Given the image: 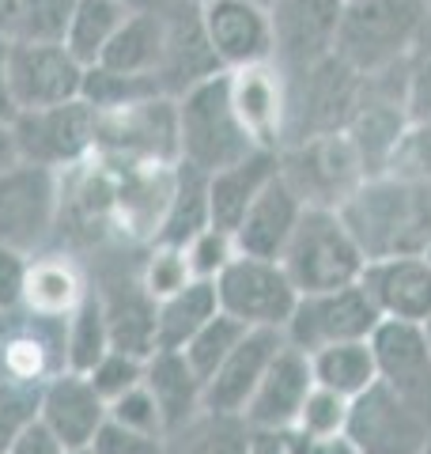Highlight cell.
<instances>
[{"label": "cell", "instance_id": "1", "mask_svg": "<svg viewBox=\"0 0 431 454\" xmlns=\"http://www.w3.org/2000/svg\"><path fill=\"white\" fill-rule=\"evenodd\" d=\"M367 262L424 254L431 239V182L397 175L364 178L337 208Z\"/></svg>", "mask_w": 431, "mask_h": 454}, {"label": "cell", "instance_id": "2", "mask_svg": "<svg viewBox=\"0 0 431 454\" xmlns=\"http://www.w3.org/2000/svg\"><path fill=\"white\" fill-rule=\"evenodd\" d=\"M427 12V0H344L333 53L359 76L394 68L416 53Z\"/></svg>", "mask_w": 431, "mask_h": 454}, {"label": "cell", "instance_id": "3", "mask_svg": "<svg viewBox=\"0 0 431 454\" xmlns=\"http://www.w3.org/2000/svg\"><path fill=\"white\" fill-rule=\"evenodd\" d=\"M178 133H182V160L200 167L205 175L257 152V145L242 129L235 114L227 73H216L178 95Z\"/></svg>", "mask_w": 431, "mask_h": 454}, {"label": "cell", "instance_id": "4", "mask_svg": "<svg viewBox=\"0 0 431 454\" xmlns=\"http://www.w3.org/2000/svg\"><path fill=\"white\" fill-rule=\"evenodd\" d=\"M280 265L303 295L356 284L364 277L367 258L337 208H303V216H299L295 231L280 254Z\"/></svg>", "mask_w": 431, "mask_h": 454}, {"label": "cell", "instance_id": "5", "mask_svg": "<svg viewBox=\"0 0 431 454\" xmlns=\"http://www.w3.org/2000/svg\"><path fill=\"white\" fill-rule=\"evenodd\" d=\"M364 76L337 53L322 57L318 65L287 76V133L284 148L310 137L344 133L359 106Z\"/></svg>", "mask_w": 431, "mask_h": 454}, {"label": "cell", "instance_id": "6", "mask_svg": "<svg viewBox=\"0 0 431 454\" xmlns=\"http://www.w3.org/2000/svg\"><path fill=\"white\" fill-rule=\"evenodd\" d=\"M98 155L125 163H160L175 167L182 160V133H178V98L152 95L140 103L98 114Z\"/></svg>", "mask_w": 431, "mask_h": 454}, {"label": "cell", "instance_id": "7", "mask_svg": "<svg viewBox=\"0 0 431 454\" xmlns=\"http://www.w3.org/2000/svg\"><path fill=\"white\" fill-rule=\"evenodd\" d=\"M277 155L280 178L295 190V197L307 208H341L344 197L367 178L349 133L299 140V145L280 148Z\"/></svg>", "mask_w": 431, "mask_h": 454}, {"label": "cell", "instance_id": "8", "mask_svg": "<svg viewBox=\"0 0 431 454\" xmlns=\"http://www.w3.org/2000/svg\"><path fill=\"white\" fill-rule=\"evenodd\" d=\"M216 300L223 315L239 318L247 330H280L295 310L299 288L284 273L277 258L235 254L227 269L216 277Z\"/></svg>", "mask_w": 431, "mask_h": 454}, {"label": "cell", "instance_id": "9", "mask_svg": "<svg viewBox=\"0 0 431 454\" xmlns=\"http://www.w3.org/2000/svg\"><path fill=\"white\" fill-rule=\"evenodd\" d=\"M382 315L371 303L364 284H341L325 292H303L295 300L292 318L284 325V340L299 352H318L341 340H364L379 330Z\"/></svg>", "mask_w": 431, "mask_h": 454}, {"label": "cell", "instance_id": "10", "mask_svg": "<svg viewBox=\"0 0 431 454\" xmlns=\"http://www.w3.org/2000/svg\"><path fill=\"white\" fill-rule=\"evenodd\" d=\"M12 133L20 145V160L68 170L95 155L98 140V110L88 106L83 98H68L57 106L20 110L12 118Z\"/></svg>", "mask_w": 431, "mask_h": 454}, {"label": "cell", "instance_id": "11", "mask_svg": "<svg viewBox=\"0 0 431 454\" xmlns=\"http://www.w3.org/2000/svg\"><path fill=\"white\" fill-rule=\"evenodd\" d=\"M61 216V170L20 160L0 175V243L23 254L46 247Z\"/></svg>", "mask_w": 431, "mask_h": 454}, {"label": "cell", "instance_id": "12", "mask_svg": "<svg viewBox=\"0 0 431 454\" xmlns=\"http://www.w3.org/2000/svg\"><path fill=\"white\" fill-rule=\"evenodd\" d=\"M68 372V315L12 307L0 315V379L46 382Z\"/></svg>", "mask_w": 431, "mask_h": 454}, {"label": "cell", "instance_id": "13", "mask_svg": "<svg viewBox=\"0 0 431 454\" xmlns=\"http://www.w3.org/2000/svg\"><path fill=\"white\" fill-rule=\"evenodd\" d=\"M344 435L352 439L356 454H424L431 443V424L386 382H375L352 397Z\"/></svg>", "mask_w": 431, "mask_h": 454}, {"label": "cell", "instance_id": "14", "mask_svg": "<svg viewBox=\"0 0 431 454\" xmlns=\"http://www.w3.org/2000/svg\"><path fill=\"white\" fill-rule=\"evenodd\" d=\"M344 16V0H272V65L284 76L303 73L333 53Z\"/></svg>", "mask_w": 431, "mask_h": 454}, {"label": "cell", "instance_id": "15", "mask_svg": "<svg viewBox=\"0 0 431 454\" xmlns=\"http://www.w3.org/2000/svg\"><path fill=\"white\" fill-rule=\"evenodd\" d=\"M83 73L88 68L65 42H8V91L16 114L80 98Z\"/></svg>", "mask_w": 431, "mask_h": 454}, {"label": "cell", "instance_id": "16", "mask_svg": "<svg viewBox=\"0 0 431 454\" xmlns=\"http://www.w3.org/2000/svg\"><path fill=\"white\" fill-rule=\"evenodd\" d=\"M197 20L223 73L272 61L269 8L254 0H197Z\"/></svg>", "mask_w": 431, "mask_h": 454}, {"label": "cell", "instance_id": "17", "mask_svg": "<svg viewBox=\"0 0 431 454\" xmlns=\"http://www.w3.org/2000/svg\"><path fill=\"white\" fill-rule=\"evenodd\" d=\"M371 348L379 360V382H386L397 397L431 424V340L416 322L382 318L371 333Z\"/></svg>", "mask_w": 431, "mask_h": 454}, {"label": "cell", "instance_id": "18", "mask_svg": "<svg viewBox=\"0 0 431 454\" xmlns=\"http://www.w3.org/2000/svg\"><path fill=\"white\" fill-rule=\"evenodd\" d=\"M310 387H314L310 356L284 340V348L272 356L262 382H257V390L250 394L247 409H242V420L254 432H277V435L292 432Z\"/></svg>", "mask_w": 431, "mask_h": 454}, {"label": "cell", "instance_id": "19", "mask_svg": "<svg viewBox=\"0 0 431 454\" xmlns=\"http://www.w3.org/2000/svg\"><path fill=\"white\" fill-rule=\"evenodd\" d=\"M227 83H231V103L250 140L257 148L280 152L287 133V76L272 61H262L227 73Z\"/></svg>", "mask_w": 431, "mask_h": 454}, {"label": "cell", "instance_id": "20", "mask_svg": "<svg viewBox=\"0 0 431 454\" xmlns=\"http://www.w3.org/2000/svg\"><path fill=\"white\" fill-rule=\"evenodd\" d=\"M359 284L367 288L382 318L416 325L431 322V262L424 254H397V258L367 262Z\"/></svg>", "mask_w": 431, "mask_h": 454}, {"label": "cell", "instance_id": "21", "mask_svg": "<svg viewBox=\"0 0 431 454\" xmlns=\"http://www.w3.org/2000/svg\"><path fill=\"white\" fill-rule=\"evenodd\" d=\"M38 420L61 439L65 450H88L106 420V402L83 372H61L42 382Z\"/></svg>", "mask_w": 431, "mask_h": 454}, {"label": "cell", "instance_id": "22", "mask_svg": "<svg viewBox=\"0 0 431 454\" xmlns=\"http://www.w3.org/2000/svg\"><path fill=\"white\" fill-rule=\"evenodd\" d=\"M280 348H284L280 330H247V337L231 348V356L216 367L212 379L205 382V409L242 417L250 394L257 390L265 367L272 364V356H277Z\"/></svg>", "mask_w": 431, "mask_h": 454}, {"label": "cell", "instance_id": "23", "mask_svg": "<svg viewBox=\"0 0 431 454\" xmlns=\"http://www.w3.org/2000/svg\"><path fill=\"white\" fill-rule=\"evenodd\" d=\"M98 300L106 310V330H110V348L133 352V356H152L155 352V307L148 288L140 284V265L133 273H103V288Z\"/></svg>", "mask_w": 431, "mask_h": 454}, {"label": "cell", "instance_id": "24", "mask_svg": "<svg viewBox=\"0 0 431 454\" xmlns=\"http://www.w3.org/2000/svg\"><path fill=\"white\" fill-rule=\"evenodd\" d=\"M303 208L307 205L299 201L295 190L287 186V182L280 178V170H277V178H272L269 186L254 197L247 216H242L239 227L231 231L239 254H254V258H277L280 262V254L287 247V239H292L299 216H303Z\"/></svg>", "mask_w": 431, "mask_h": 454}, {"label": "cell", "instance_id": "25", "mask_svg": "<svg viewBox=\"0 0 431 454\" xmlns=\"http://www.w3.org/2000/svg\"><path fill=\"white\" fill-rule=\"evenodd\" d=\"M280 170V155L269 148L250 152L247 160H239L231 167H220L208 175V216L212 227L220 231H235L239 220L247 216V208L254 205V197L262 193Z\"/></svg>", "mask_w": 431, "mask_h": 454}, {"label": "cell", "instance_id": "26", "mask_svg": "<svg viewBox=\"0 0 431 454\" xmlns=\"http://www.w3.org/2000/svg\"><path fill=\"white\" fill-rule=\"evenodd\" d=\"M170 50V16L160 12H129L118 35L110 38L106 53L98 57V65L114 68L125 76H155L160 80ZM163 88V83H160Z\"/></svg>", "mask_w": 431, "mask_h": 454}, {"label": "cell", "instance_id": "27", "mask_svg": "<svg viewBox=\"0 0 431 454\" xmlns=\"http://www.w3.org/2000/svg\"><path fill=\"white\" fill-rule=\"evenodd\" d=\"M144 387L160 405L167 432L182 428L185 420H193L205 409V379L193 372L178 348H155L144 360Z\"/></svg>", "mask_w": 431, "mask_h": 454}, {"label": "cell", "instance_id": "28", "mask_svg": "<svg viewBox=\"0 0 431 454\" xmlns=\"http://www.w3.org/2000/svg\"><path fill=\"white\" fill-rule=\"evenodd\" d=\"M212 227L208 216V175L193 163L178 160L175 163V182H170V201L163 212V223L152 243L163 247H185L197 231Z\"/></svg>", "mask_w": 431, "mask_h": 454}, {"label": "cell", "instance_id": "29", "mask_svg": "<svg viewBox=\"0 0 431 454\" xmlns=\"http://www.w3.org/2000/svg\"><path fill=\"white\" fill-rule=\"evenodd\" d=\"M220 315V300H216V280H190L175 295H167L155 307V348H185L190 337L208 318Z\"/></svg>", "mask_w": 431, "mask_h": 454}, {"label": "cell", "instance_id": "30", "mask_svg": "<svg viewBox=\"0 0 431 454\" xmlns=\"http://www.w3.org/2000/svg\"><path fill=\"white\" fill-rule=\"evenodd\" d=\"M310 372L318 387L337 390L341 397L352 402V397H359L379 382V360H375V348H371V337L341 340V345L310 352Z\"/></svg>", "mask_w": 431, "mask_h": 454}, {"label": "cell", "instance_id": "31", "mask_svg": "<svg viewBox=\"0 0 431 454\" xmlns=\"http://www.w3.org/2000/svg\"><path fill=\"white\" fill-rule=\"evenodd\" d=\"M250 439H254V428L242 417L200 409L182 428L167 432L163 454H247Z\"/></svg>", "mask_w": 431, "mask_h": 454}, {"label": "cell", "instance_id": "32", "mask_svg": "<svg viewBox=\"0 0 431 454\" xmlns=\"http://www.w3.org/2000/svg\"><path fill=\"white\" fill-rule=\"evenodd\" d=\"M91 288L83 284L80 269L72 265L61 254H42L27 269V284H23V307L31 310H46V315H72L83 295Z\"/></svg>", "mask_w": 431, "mask_h": 454}, {"label": "cell", "instance_id": "33", "mask_svg": "<svg viewBox=\"0 0 431 454\" xmlns=\"http://www.w3.org/2000/svg\"><path fill=\"white\" fill-rule=\"evenodd\" d=\"M129 8L118 4V0H76V12H72L65 46L76 57L83 68L98 65V57L106 53L110 38L118 35V27L125 23Z\"/></svg>", "mask_w": 431, "mask_h": 454}, {"label": "cell", "instance_id": "34", "mask_svg": "<svg viewBox=\"0 0 431 454\" xmlns=\"http://www.w3.org/2000/svg\"><path fill=\"white\" fill-rule=\"evenodd\" d=\"M76 0H12L0 12V35L8 42H65Z\"/></svg>", "mask_w": 431, "mask_h": 454}, {"label": "cell", "instance_id": "35", "mask_svg": "<svg viewBox=\"0 0 431 454\" xmlns=\"http://www.w3.org/2000/svg\"><path fill=\"white\" fill-rule=\"evenodd\" d=\"M106 352H110L106 310H103L98 292H88L68 315V372L88 375Z\"/></svg>", "mask_w": 431, "mask_h": 454}, {"label": "cell", "instance_id": "36", "mask_svg": "<svg viewBox=\"0 0 431 454\" xmlns=\"http://www.w3.org/2000/svg\"><path fill=\"white\" fill-rule=\"evenodd\" d=\"M247 337V325H242L239 318H231V315H216V318H208L200 330L190 337V345L182 348V356L190 360V367L200 375V379H212V372L220 367L227 356H231V348L239 345V340Z\"/></svg>", "mask_w": 431, "mask_h": 454}, {"label": "cell", "instance_id": "37", "mask_svg": "<svg viewBox=\"0 0 431 454\" xmlns=\"http://www.w3.org/2000/svg\"><path fill=\"white\" fill-rule=\"evenodd\" d=\"M42 387L38 382H12L0 379V454L38 420Z\"/></svg>", "mask_w": 431, "mask_h": 454}, {"label": "cell", "instance_id": "38", "mask_svg": "<svg viewBox=\"0 0 431 454\" xmlns=\"http://www.w3.org/2000/svg\"><path fill=\"white\" fill-rule=\"evenodd\" d=\"M190 280H193V273H190V265H185L182 247L152 243L148 258H140V284L148 288L152 300H167V295H175Z\"/></svg>", "mask_w": 431, "mask_h": 454}, {"label": "cell", "instance_id": "39", "mask_svg": "<svg viewBox=\"0 0 431 454\" xmlns=\"http://www.w3.org/2000/svg\"><path fill=\"white\" fill-rule=\"evenodd\" d=\"M349 409L352 402L341 397L337 390L318 387L314 382L303 409H299V420H295V432H307V435H344V424H349Z\"/></svg>", "mask_w": 431, "mask_h": 454}, {"label": "cell", "instance_id": "40", "mask_svg": "<svg viewBox=\"0 0 431 454\" xmlns=\"http://www.w3.org/2000/svg\"><path fill=\"white\" fill-rule=\"evenodd\" d=\"M382 175L409 182H431V121H409Z\"/></svg>", "mask_w": 431, "mask_h": 454}, {"label": "cell", "instance_id": "41", "mask_svg": "<svg viewBox=\"0 0 431 454\" xmlns=\"http://www.w3.org/2000/svg\"><path fill=\"white\" fill-rule=\"evenodd\" d=\"M182 250H185V265H190V273L197 280H216L227 269V262L239 254L235 235L220 231V227H205V231H197Z\"/></svg>", "mask_w": 431, "mask_h": 454}, {"label": "cell", "instance_id": "42", "mask_svg": "<svg viewBox=\"0 0 431 454\" xmlns=\"http://www.w3.org/2000/svg\"><path fill=\"white\" fill-rule=\"evenodd\" d=\"M144 360L148 356H133V352L110 348L106 356L88 372V379H91V387L98 390V397L110 405L114 397H121L125 390H133V387L144 382Z\"/></svg>", "mask_w": 431, "mask_h": 454}, {"label": "cell", "instance_id": "43", "mask_svg": "<svg viewBox=\"0 0 431 454\" xmlns=\"http://www.w3.org/2000/svg\"><path fill=\"white\" fill-rule=\"evenodd\" d=\"M106 417L125 424V428H133V432L167 439L163 413H160V405H155V397H152V390L144 387V382H140V387H133V390H125L121 397H114V402L106 405Z\"/></svg>", "mask_w": 431, "mask_h": 454}, {"label": "cell", "instance_id": "44", "mask_svg": "<svg viewBox=\"0 0 431 454\" xmlns=\"http://www.w3.org/2000/svg\"><path fill=\"white\" fill-rule=\"evenodd\" d=\"M91 454H163V439L160 435H144V432H133L125 428L118 420H103V428L95 432L91 439Z\"/></svg>", "mask_w": 431, "mask_h": 454}, {"label": "cell", "instance_id": "45", "mask_svg": "<svg viewBox=\"0 0 431 454\" xmlns=\"http://www.w3.org/2000/svg\"><path fill=\"white\" fill-rule=\"evenodd\" d=\"M405 114L409 121H431V53L420 50L405 65Z\"/></svg>", "mask_w": 431, "mask_h": 454}, {"label": "cell", "instance_id": "46", "mask_svg": "<svg viewBox=\"0 0 431 454\" xmlns=\"http://www.w3.org/2000/svg\"><path fill=\"white\" fill-rule=\"evenodd\" d=\"M27 269H31V254L0 243V310H12V307L23 303Z\"/></svg>", "mask_w": 431, "mask_h": 454}, {"label": "cell", "instance_id": "47", "mask_svg": "<svg viewBox=\"0 0 431 454\" xmlns=\"http://www.w3.org/2000/svg\"><path fill=\"white\" fill-rule=\"evenodd\" d=\"M287 454H356L349 435H307V432H284Z\"/></svg>", "mask_w": 431, "mask_h": 454}, {"label": "cell", "instance_id": "48", "mask_svg": "<svg viewBox=\"0 0 431 454\" xmlns=\"http://www.w3.org/2000/svg\"><path fill=\"white\" fill-rule=\"evenodd\" d=\"M4 454H68V450H65L61 439H57V435L46 428V424L35 420L31 428H27V432H23V435H20L16 443H12Z\"/></svg>", "mask_w": 431, "mask_h": 454}, {"label": "cell", "instance_id": "49", "mask_svg": "<svg viewBox=\"0 0 431 454\" xmlns=\"http://www.w3.org/2000/svg\"><path fill=\"white\" fill-rule=\"evenodd\" d=\"M16 118V103H12V91H8V38L0 35V121H12Z\"/></svg>", "mask_w": 431, "mask_h": 454}, {"label": "cell", "instance_id": "50", "mask_svg": "<svg viewBox=\"0 0 431 454\" xmlns=\"http://www.w3.org/2000/svg\"><path fill=\"white\" fill-rule=\"evenodd\" d=\"M118 4H125L129 12H160V16H175V12H182L185 4H197V0H118Z\"/></svg>", "mask_w": 431, "mask_h": 454}, {"label": "cell", "instance_id": "51", "mask_svg": "<svg viewBox=\"0 0 431 454\" xmlns=\"http://www.w3.org/2000/svg\"><path fill=\"white\" fill-rule=\"evenodd\" d=\"M20 163V145H16V133H12V121H0V175L8 167Z\"/></svg>", "mask_w": 431, "mask_h": 454}, {"label": "cell", "instance_id": "52", "mask_svg": "<svg viewBox=\"0 0 431 454\" xmlns=\"http://www.w3.org/2000/svg\"><path fill=\"white\" fill-rule=\"evenodd\" d=\"M247 454H287L284 435H277V432H254Z\"/></svg>", "mask_w": 431, "mask_h": 454}, {"label": "cell", "instance_id": "53", "mask_svg": "<svg viewBox=\"0 0 431 454\" xmlns=\"http://www.w3.org/2000/svg\"><path fill=\"white\" fill-rule=\"evenodd\" d=\"M416 50L431 53V12H427V20H424V31H420V42H416Z\"/></svg>", "mask_w": 431, "mask_h": 454}, {"label": "cell", "instance_id": "54", "mask_svg": "<svg viewBox=\"0 0 431 454\" xmlns=\"http://www.w3.org/2000/svg\"><path fill=\"white\" fill-rule=\"evenodd\" d=\"M424 258L431 262V239H427V247H424Z\"/></svg>", "mask_w": 431, "mask_h": 454}, {"label": "cell", "instance_id": "55", "mask_svg": "<svg viewBox=\"0 0 431 454\" xmlns=\"http://www.w3.org/2000/svg\"><path fill=\"white\" fill-rule=\"evenodd\" d=\"M8 4H12V0H0V12H4V8H8Z\"/></svg>", "mask_w": 431, "mask_h": 454}, {"label": "cell", "instance_id": "56", "mask_svg": "<svg viewBox=\"0 0 431 454\" xmlns=\"http://www.w3.org/2000/svg\"><path fill=\"white\" fill-rule=\"evenodd\" d=\"M254 4H265V8H269V4H272V0H254Z\"/></svg>", "mask_w": 431, "mask_h": 454}, {"label": "cell", "instance_id": "57", "mask_svg": "<svg viewBox=\"0 0 431 454\" xmlns=\"http://www.w3.org/2000/svg\"><path fill=\"white\" fill-rule=\"evenodd\" d=\"M68 454H91V450H68Z\"/></svg>", "mask_w": 431, "mask_h": 454}, {"label": "cell", "instance_id": "58", "mask_svg": "<svg viewBox=\"0 0 431 454\" xmlns=\"http://www.w3.org/2000/svg\"><path fill=\"white\" fill-rule=\"evenodd\" d=\"M424 330H427V340H431V322H427V325H424Z\"/></svg>", "mask_w": 431, "mask_h": 454}, {"label": "cell", "instance_id": "59", "mask_svg": "<svg viewBox=\"0 0 431 454\" xmlns=\"http://www.w3.org/2000/svg\"><path fill=\"white\" fill-rule=\"evenodd\" d=\"M424 454H431V443H427V450H424Z\"/></svg>", "mask_w": 431, "mask_h": 454}, {"label": "cell", "instance_id": "60", "mask_svg": "<svg viewBox=\"0 0 431 454\" xmlns=\"http://www.w3.org/2000/svg\"><path fill=\"white\" fill-rule=\"evenodd\" d=\"M0 315H4V310H0Z\"/></svg>", "mask_w": 431, "mask_h": 454}, {"label": "cell", "instance_id": "61", "mask_svg": "<svg viewBox=\"0 0 431 454\" xmlns=\"http://www.w3.org/2000/svg\"><path fill=\"white\" fill-rule=\"evenodd\" d=\"M427 4H431V0H427Z\"/></svg>", "mask_w": 431, "mask_h": 454}]
</instances>
